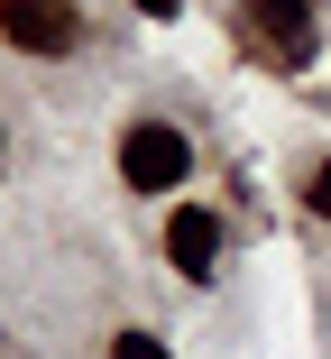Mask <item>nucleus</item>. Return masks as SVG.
<instances>
[{
  "instance_id": "nucleus-1",
  "label": "nucleus",
  "mask_w": 331,
  "mask_h": 359,
  "mask_svg": "<svg viewBox=\"0 0 331 359\" xmlns=\"http://www.w3.org/2000/svg\"><path fill=\"white\" fill-rule=\"evenodd\" d=\"M239 46H258L276 74H295L322 46V0H239Z\"/></svg>"
},
{
  "instance_id": "nucleus-2",
  "label": "nucleus",
  "mask_w": 331,
  "mask_h": 359,
  "mask_svg": "<svg viewBox=\"0 0 331 359\" xmlns=\"http://www.w3.org/2000/svg\"><path fill=\"white\" fill-rule=\"evenodd\" d=\"M184 166H193V148H184L175 120H129V138H120V175L139 184V194H175Z\"/></svg>"
},
{
  "instance_id": "nucleus-3",
  "label": "nucleus",
  "mask_w": 331,
  "mask_h": 359,
  "mask_svg": "<svg viewBox=\"0 0 331 359\" xmlns=\"http://www.w3.org/2000/svg\"><path fill=\"white\" fill-rule=\"evenodd\" d=\"M0 37L19 55H74L83 46V19L64 0H0Z\"/></svg>"
},
{
  "instance_id": "nucleus-4",
  "label": "nucleus",
  "mask_w": 331,
  "mask_h": 359,
  "mask_svg": "<svg viewBox=\"0 0 331 359\" xmlns=\"http://www.w3.org/2000/svg\"><path fill=\"white\" fill-rule=\"evenodd\" d=\"M166 258H175V276H193V285L221 267V222H212L203 203H175V222H166Z\"/></svg>"
},
{
  "instance_id": "nucleus-5",
  "label": "nucleus",
  "mask_w": 331,
  "mask_h": 359,
  "mask_svg": "<svg viewBox=\"0 0 331 359\" xmlns=\"http://www.w3.org/2000/svg\"><path fill=\"white\" fill-rule=\"evenodd\" d=\"M111 359H166V341H157V332H120Z\"/></svg>"
},
{
  "instance_id": "nucleus-6",
  "label": "nucleus",
  "mask_w": 331,
  "mask_h": 359,
  "mask_svg": "<svg viewBox=\"0 0 331 359\" xmlns=\"http://www.w3.org/2000/svg\"><path fill=\"white\" fill-rule=\"evenodd\" d=\"M304 203H313V222H331V157L304 175Z\"/></svg>"
},
{
  "instance_id": "nucleus-7",
  "label": "nucleus",
  "mask_w": 331,
  "mask_h": 359,
  "mask_svg": "<svg viewBox=\"0 0 331 359\" xmlns=\"http://www.w3.org/2000/svg\"><path fill=\"white\" fill-rule=\"evenodd\" d=\"M139 10H148V19H175V10H184V0H139Z\"/></svg>"
}]
</instances>
